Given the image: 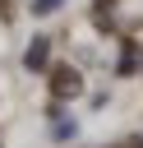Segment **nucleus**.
<instances>
[{"label":"nucleus","instance_id":"1","mask_svg":"<svg viewBox=\"0 0 143 148\" xmlns=\"http://www.w3.org/2000/svg\"><path fill=\"white\" fill-rule=\"evenodd\" d=\"M51 92H55V102H65V97H78L83 92V74L78 69H51Z\"/></svg>","mask_w":143,"mask_h":148},{"label":"nucleus","instance_id":"3","mask_svg":"<svg viewBox=\"0 0 143 148\" xmlns=\"http://www.w3.org/2000/svg\"><path fill=\"white\" fill-rule=\"evenodd\" d=\"M55 9H60V0H32V14H37V18H42V14H55Z\"/></svg>","mask_w":143,"mask_h":148},{"label":"nucleus","instance_id":"2","mask_svg":"<svg viewBox=\"0 0 143 148\" xmlns=\"http://www.w3.org/2000/svg\"><path fill=\"white\" fill-rule=\"evenodd\" d=\"M46 60H51V37H32L28 51H23V69H28V74H42Z\"/></svg>","mask_w":143,"mask_h":148}]
</instances>
